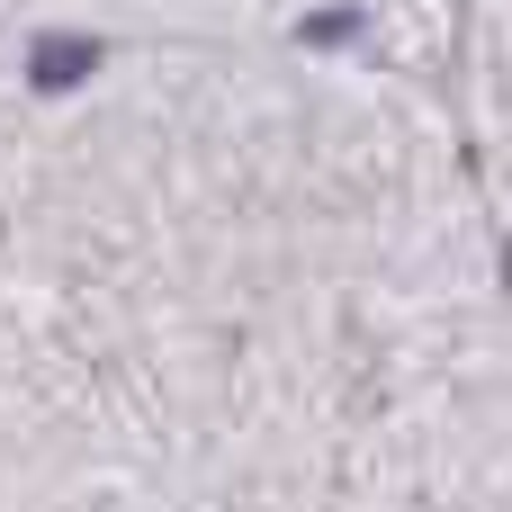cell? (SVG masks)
Returning a JSON list of instances; mask_svg holds the SVG:
<instances>
[{
	"mask_svg": "<svg viewBox=\"0 0 512 512\" xmlns=\"http://www.w3.org/2000/svg\"><path fill=\"white\" fill-rule=\"evenodd\" d=\"M108 54H117V45H108L99 27H36L18 81H27V99H72V90H90V81L108 72Z\"/></svg>",
	"mask_w": 512,
	"mask_h": 512,
	"instance_id": "6da1fadb",
	"label": "cell"
},
{
	"mask_svg": "<svg viewBox=\"0 0 512 512\" xmlns=\"http://www.w3.org/2000/svg\"><path fill=\"white\" fill-rule=\"evenodd\" d=\"M360 27H369V9L324 0V9H306V18H297V45H360Z\"/></svg>",
	"mask_w": 512,
	"mask_h": 512,
	"instance_id": "7a4b0ae2",
	"label": "cell"
},
{
	"mask_svg": "<svg viewBox=\"0 0 512 512\" xmlns=\"http://www.w3.org/2000/svg\"><path fill=\"white\" fill-rule=\"evenodd\" d=\"M495 288L512 297V234H504V252H495Z\"/></svg>",
	"mask_w": 512,
	"mask_h": 512,
	"instance_id": "3957f363",
	"label": "cell"
}]
</instances>
